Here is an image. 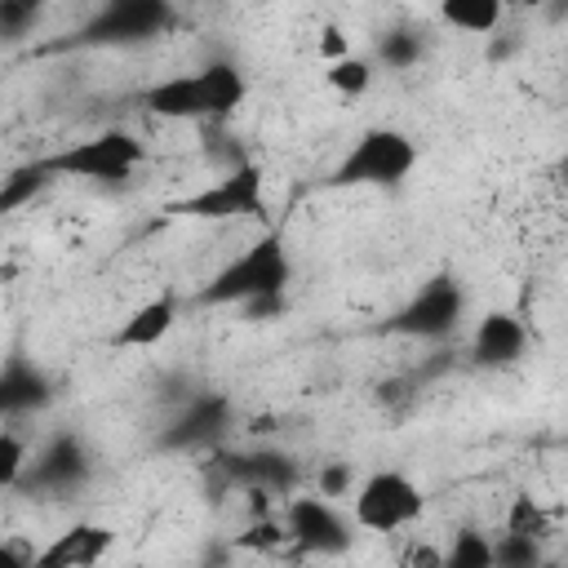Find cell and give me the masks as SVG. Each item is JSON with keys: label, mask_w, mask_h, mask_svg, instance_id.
Segmentation results:
<instances>
[{"label": "cell", "mask_w": 568, "mask_h": 568, "mask_svg": "<svg viewBox=\"0 0 568 568\" xmlns=\"http://www.w3.org/2000/svg\"><path fill=\"white\" fill-rule=\"evenodd\" d=\"M178 315H182L178 293L164 288V293H155V297H142V302L115 324L111 346H115V351H151V346H160V342L173 333Z\"/></svg>", "instance_id": "13"}, {"label": "cell", "mask_w": 568, "mask_h": 568, "mask_svg": "<svg viewBox=\"0 0 568 568\" xmlns=\"http://www.w3.org/2000/svg\"><path fill=\"white\" fill-rule=\"evenodd\" d=\"M501 532H519V537H546L550 532V510L532 497V493H515L506 506V528Z\"/></svg>", "instance_id": "23"}, {"label": "cell", "mask_w": 568, "mask_h": 568, "mask_svg": "<svg viewBox=\"0 0 568 568\" xmlns=\"http://www.w3.org/2000/svg\"><path fill=\"white\" fill-rule=\"evenodd\" d=\"M439 18L453 27V31H470V36H493L506 18V9L497 0H444L439 4Z\"/></svg>", "instance_id": "19"}, {"label": "cell", "mask_w": 568, "mask_h": 568, "mask_svg": "<svg viewBox=\"0 0 568 568\" xmlns=\"http://www.w3.org/2000/svg\"><path fill=\"white\" fill-rule=\"evenodd\" d=\"M169 22H173V9L164 0H111L84 22L80 40L84 44H138V40L160 36Z\"/></svg>", "instance_id": "8"}, {"label": "cell", "mask_w": 568, "mask_h": 568, "mask_svg": "<svg viewBox=\"0 0 568 568\" xmlns=\"http://www.w3.org/2000/svg\"><path fill=\"white\" fill-rule=\"evenodd\" d=\"M422 53H426V40H422L417 31H408V27H395V31H386V36L377 40V62L390 67V71L417 67ZM377 62H373V67H377Z\"/></svg>", "instance_id": "22"}, {"label": "cell", "mask_w": 568, "mask_h": 568, "mask_svg": "<svg viewBox=\"0 0 568 568\" xmlns=\"http://www.w3.org/2000/svg\"><path fill=\"white\" fill-rule=\"evenodd\" d=\"M426 510L422 488L404 470H373L351 488V524L364 532H399Z\"/></svg>", "instance_id": "4"}, {"label": "cell", "mask_w": 568, "mask_h": 568, "mask_svg": "<svg viewBox=\"0 0 568 568\" xmlns=\"http://www.w3.org/2000/svg\"><path fill=\"white\" fill-rule=\"evenodd\" d=\"M49 182H53V173L44 169V155H40V160H27V164H18V169H9V173L0 178V213L27 209Z\"/></svg>", "instance_id": "18"}, {"label": "cell", "mask_w": 568, "mask_h": 568, "mask_svg": "<svg viewBox=\"0 0 568 568\" xmlns=\"http://www.w3.org/2000/svg\"><path fill=\"white\" fill-rule=\"evenodd\" d=\"M417 169V142L404 129L390 124H373L364 129L351 151L337 160L328 186H399L408 182V173Z\"/></svg>", "instance_id": "2"}, {"label": "cell", "mask_w": 568, "mask_h": 568, "mask_svg": "<svg viewBox=\"0 0 568 568\" xmlns=\"http://www.w3.org/2000/svg\"><path fill=\"white\" fill-rule=\"evenodd\" d=\"M217 470L226 475V484H240L262 497H293V488H297V462L280 448L217 453Z\"/></svg>", "instance_id": "10"}, {"label": "cell", "mask_w": 568, "mask_h": 568, "mask_svg": "<svg viewBox=\"0 0 568 568\" xmlns=\"http://www.w3.org/2000/svg\"><path fill=\"white\" fill-rule=\"evenodd\" d=\"M462 315H466V288L448 271H439L426 284H417V293L386 320V328L417 342H444L457 333Z\"/></svg>", "instance_id": "6"}, {"label": "cell", "mask_w": 568, "mask_h": 568, "mask_svg": "<svg viewBox=\"0 0 568 568\" xmlns=\"http://www.w3.org/2000/svg\"><path fill=\"white\" fill-rule=\"evenodd\" d=\"M284 532H288V546H297L302 555H315V559H328V555H346L355 532H351V519L337 510V501L320 497V493H293L284 501V515H280Z\"/></svg>", "instance_id": "7"}, {"label": "cell", "mask_w": 568, "mask_h": 568, "mask_svg": "<svg viewBox=\"0 0 568 568\" xmlns=\"http://www.w3.org/2000/svg\"><path fill=\"white\" fill-rule=\"evenodd\" d=\"M546 559L537 537H519V532H497L493 537V568H537Z\"/></svg>", "instance_id": "24"}, {"label": "cell", "mask_w": 568, "mask_h": 568, "mask_svg": "<svg viewBox=\"0 0 568 568\" xmlns=\"http://www.w3.org/2000/svg\"><path fill=\"white\" fill-rule=\"evenodd\" d=\"M0 568H31V555L13 541H0Z\"/></svg>", "instance_id": "31"}, {"label": "cell", "mask_w": 568, "mask_h": 568, "mask_svg": "<svg viewBox=\"0 0 568 568\" xmlns=\"http://www.w3.org/2000/svg\"><path fill=\"white\" fill-rule=\"evenodd\" d=\"M115 546V532L106 524L93 519H75L71 528H62L58 537H49L36 555L31 568H93L106 559V550Z\"/></svg>", "instance_id": "12"}, {"label": "cell", "mask_w": 568, "mask_h": 568, "mask_svg": "<svg viewBox=\"0 0 568 568\" xmlns=\"http://www.w3.org/2000/svg\"><path fill=\"white\" fill-rule=\"evenodd\" d=\"M40 22L36 0H0V40H22Z\"/></svg>", "instance_id": "26"}, {"label": "cell", "mask_w": 568, "mask_h": 568, "mask_svg": "<svg viewBox=\"0 0 568 568\" xmlns=\"http://www.w3.org/2000/svg\"><path fill=\"white\" fill-rule=\"evenodd\" d=\"M293 284V257L280 231H262L248 248H240L204 288V306H248L262 297H284Z\"/></svg>", "instance_id": "1"}, {"label": "cell", "mask_w": 568, "mask_h": 568, "mask_svg": "<svg viewBox=\"0 0 568 568\" xmlns=\"http://www.w3.org/2000/svg\"><path fill=\"white\" fill-rule=\"evenodd\" d=\"M195 80H200L209 120H226V115H235V111L244 106V98H248V80H244V71H240L231 58H213V62H204V67L195 71Z\"/></svg>", "instance_id": "17"}, {"label": "cell", "mask_w": 568, "mask_h": 568, "mask_svg": "<svg viewBox=\"0 0 568 568\" xmlns=\"http://www.w3.org/2000/svg\"><path fill=\"white\" fill-rule=\"evenodd\" d=\"M524 351H528V328L519 315H510V311L479 315V324L470 333V364L475 368H510L524 359Z\"/></svg>", "instance_id": "14"}, {"label": "cell", "mask_w": 568, "mask_h": 568, "mask_svg": "<svg viewBox=\"0 0 568 568\" xmlns=\"http://www.w3.org/2000/svg\"><path fill=\"white\" fill-rule=\"evenodd\" d=\"M89 470H93V462H89V448L80 444V435L58 430L36 453V462H27L18 488H27V493H75L89 479Z\"/></svg>", "instance_id": "9"}, {"label": "cell", "mask_w": 568, "mask_h": 568, "mask_svg": "<svg viewBox=\"0 0 568 568\" xmlns=\"http://www.w3.org/2000/svg\"><path fill=\"white\" fill-rule=\"evenodd\" d=\"M320 53H324V58H328V62H337V58H346V53H351V49H346V40H342V31H337V27H328V31H324V40H320Z\"/></svg>", "instance_id": "30"}, {"label": "cell", "mask_w": 568, "mask_h": 568, "mask_svg": "<svg viewBox=\"0 0 568 568\" xmlns=\"http://www.w3.org/2000/svg\"><path fill=\"white\" fill-rule=\"evenodd\" d=\"M284 541H288L284 524H280V519H266V515H257V519L244 528V537H235L240 550H280Z\"/></svg>", "instance_id": "27"}, {"label": "cell", "mask_w": 568, "mask_h": 568, "mask_svg": "<svg viewBox=\"0 0 568 568\" xmlns=\"http://www.w3.org/2000/svg\"><path fill=\"white\" fill-rule=\"evenodd\" d=\"M31 462V448L18 430H0V493L22 484V470Z\"/></svg>", "instance_id": "25"}, {"label": "cell", "mask_w": 568, "mask_h": 568, "mask_svg": "<svg viewBox=\"0 0 568 568\" xmlns=\"http://www.w3.org/2000/svg\"><path fill=\"white\" fill-rule=\"evenodd\" d=\"M164 213L195 217V222H231V217H266V169L248 155H240L222 178L209 186L173 200Z\"/></svg>", "instance_id": "3"}, {"label": "cell", "mask_w": 568, "mask_h": 568, "mask_svg": "<svg viewBox=\"0 0 568 568\" xmlns=\"http://www.w3.org/2000/svg\"><path fill=\"white\" fill-rule=\"evenodd\" d=\"M226 426H231V399H226V395L204 390V395H191V399L178 408V417L160 430V448H164V453L209 448V444H217V439H222V430H226Z\"/></svg>", "instance_id": "11"}, {"label": "cell", "mask_w": 568, "mask_h": 568, "mask_svg": "<svg viewBox=\"0 0 568 568\" xmlns=\"http://www.w3.org/2000/svg\"><path fill=\"white\" fill-rule=\"evenodd\" d=\"M138 102L155 120H209V106H204V93H200L195 71L191 75H164V80L146 84L138 93Z\"/></svg>", "instance_id": "16"}, {"label": "cell", "mask_w": 568, "mask_h": 568, "mask_svg": "<svg viewBox=\"0 0 568 568\" xmlns=\"http://www.w3.org/2000/svg\"><path fill=\"white\" fill-rule=\"evenodd\" d=\"M53 404V382L40 364L13 355L4 359L0 368V422H13V417H27V413H40Z\"/></svg>", "instance_id": "15"}, {"label": "cell", "mask_w": 568, "mask_h": 568, "mask_svg": "<svg viewBox=\"0 0 568 568\" xmlns=\"http://www.w3.org/2000/svg\"><path fill=\"white\" fill-rule=\"evenodd\" d=\"M351 488H355V470L346 466V462H328V466H320V497H328V501H337V497H351Z\"/></svg>", "instance_id": "28"}, {"label": "cell", "mask_w": 568, "mask_h": 568, "mask_svg": "<svg viewBox=\"0 0 568 568\" xmlns=\"http://www.w3.org/2000/svg\"><path fill=\"white\" fill-rule=\"evenodd\" d=\"M439 559H444V550L435 541H417L408 550V568H439Z\"/></svg>", "instance_id": "29"}, {"label": "cell", "mask_w": 568, "mask_h": 568, "mask_svg": "<svg viewBox=\"0 0 568 568\" xmlns=\"http://www.w3.org/2000/svg\"><path fill=\"white\" fill-rule=\"evenodd\" d=\"M537 568H564V564H559V559H550V555H546V559H541V564H537Z\"/></svg>", "instance_id": "32"}, {"label": "cell", "mask_w": 568, "mask_h": 568, "mask_svg": "<svg viewBox=\"0 0 568 568\" xmlns=\"http://www.w3.org/2000/svg\"><path fill=\"white\" fill-rule=\"evenodd\" d=\"M146 160V146L124 133V129H106L93 133L84 142H71L53 155H44V169L53 178H84V182H124L138 164Z\"/></svg>", "instance_id": "5"}, {"label": "cell", "mask_w": 568, "mask_h": 568, "mask_svg": "<svg viewBox=\"0 0 568 568\" xmlns=\"http://www.w3.org/2000/svg\"><path fill=\"white\" fill-rule=\"evenodd\" d=\"M373 75H377V67L364 53H346V58H337V62L324 67V84L337 98H364L373 89Z\"/></svg>", "instance_id": "20"}, {"label": "cell", "mask_w": 568, "mask_h": 568, "mask_svg": "<svg viewBox=\"0 0 568 568\" xmlns=\"http://www.w3.org/2000/svg\"><path fill=\"white\" fill-rule=\"evenodd\" d=\"M439 568H493V537L479 532V528H462L448 541Z\"/></svg>", "instance_id": "21"}]
</instances>
